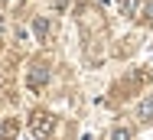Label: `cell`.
<instances>
[{"label": "cell", "mask_w": 153, "mask_h": 140, "mask_svg": "<svg viewBox=\"0 0 153 140\" xmlns=\"http://www.w3.org/2000/svg\"><path fill=\"white\" fill-rule=\"evenodd\" d=\"M16 130H20L16 121H3V124H0V140H13V137H16Z\"/></svg>", "instance_id": "cell-4"}, {"label": "cell", "mask_w": 153, "mask_h": 140, "mask_svg": "<svg viewBox=\"0 0 153 140\" xmlns=\"http://www.w3.org/2000/svg\"><path fill=\"white\" fill-rule=\"evenodd\" d=\"M143 23H153V0L147 3V13H143Z\"/></svg>", "instance_id": "cell-8"}, {"label": "cell", "mask_w": 153, "mask_h": 140, "mask_svg": "<svg viewBox=\"0 0 153 140\" xmlns=\"http://www.w3.org/2000/svg\"><path fill=\"white\" fill-rule=\"evenodd\" d=\"M46 82H49V65H33V72H30V78H26V85H30L33 91H39Z\"/></svg>", "instance_id": "cell-2"}, {"label": "cell", "mask_w": 153, "mask_h": 140, "mask_svg": "<svg viewBox=\"0 0 153 140\" xmlns=\"http://www.w3.org/2000/svg\"><path fill=\"white\" fill-rule=\"evenodd\" d=\"M49 20H36V33H39V39H46V36H49Z\"/></svg>", "instance_id": "cell-5"}, {"label": "cell", "mask_w": 153, "mask_h": 140, "mask_svg": "<svg viewBox=\"0 0 153 140\" xmlns=\"http://www.w3.org/2000/svg\"><path fill=\"white\" fill-rule=\"evenodd\" d=\"M111 140H130V130H127V127H117V130L111 134Z\"/></svg>", "instance_id": "cell-7"}, {"label": "cell", "mask_w": 153, "mask_h": 140, "mask_svg": "<svg viewBox=\"0 0 153 140\" xmlns=\"http://www.w3.org/2000/svg\"><path fill=\"white\" fill-rule=\"evenodd\" d=\"M137 117H140V121H147V124H153V95L143 98V104L137 108Z\"/></svg>", "instance_id": "cell-3"}, {"label": "cell", "mask_w": 153, "mask_h": 140, "mask_svg": "<svg viewBox=\"0 0 153 140\" xmlns=\"http://www.w3.org/2000/svg\"><path fill=\"white\" fill-rule=\"evenodd\" d=\"M30 130L36 140H52V134H56V117L46 111H36L30 117Z\"/></svg>", "instance_id": "cell-1"}, {"label": "cell", "mask_w": 153, "mask_h": 140, "mask_svg": "<svg viewBox=\"0 0 153 140\" xmlns=\"http://www.w3.org/2000/svg\"><path fill=\"white\" fill-rule=\"evenodd\" d=\"M121 10L127 16H134V10H137V0H121Z\"/></svg>", "instance_id": "cell-6"}]
</instances>
